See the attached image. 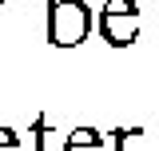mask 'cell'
<instances>
[{
	"label": "cell",
	"mask_w": 159,
	"mask_h": 151,
	"mask_svg": "<svg viewBox=\"0 0 159 151\" xmlns=\"http://www.w3.org/2000/svg\"><path fill=\"white\" fill-rule=\"evenodd\" d=\"M96 28L111 48H131L139 40V28H143L139 4L135 0H107L99 8V16H96Z\"/></svg>",
	"instance_id": "obj_2"
},
{
	"label": "cell",
	"mask_w": 159,
	"mask_h": 151,
	"mask_svg": "<svg viewBox=\"0 0 159 151\" xmlns=\"http://www.w3.org/2000/svg\"><path fill=\"white\" fill-rule=\"evenodd\" d=\"M0 151H24L20 147V135L12 127H0Z\"/></svg>",
	"instance_id": "obj_5"
},
{
	"label": "cell",
	"mask_w": 159,
	"mask_h": 151,
	"mask_svg": "<svg viewBox=\"0 0 159 151\" xmlns=\"http://www.w3.org/2000/svg\"><path fill=\"white\" fill-rule=\"evenodd\" d=\"M127 127H116V131H111V139H116V151H127Z\"/></svg>",
	"instance_id": "obj_6"
},
{
	"label": "cell",
	"mask_w": 159,
	"mask_h": 151,
	"mask_svg": "<svg viewBox=\"0 0 159 151\" xmlns=\"http://www.w3.org/2000/svg\"><path fill=\"white\" fill-rule=\"evenodd\" d=\"M96 28V12L88 0H48V44L52 48H80Z\"/></svg>",
	"instance_id": "obj_1"
},
{
	"label": "cell",
	"mask_w": 159,
	"mask_h": 151,
	"mask_svg": "<svg viewBox=\"0 0 159 151\" xmlns=\"http://www.w3.org/2000/svg\"><path fill=\"white\" fill-rule=\"evenodd\" d=\"M103 143H107V135L96 127H76L64 135V151H103Z\"/></svg>",
	"instance_id": "obj_4"
},
{
	"label": "cell",
	"mask_w": 159,
	"mask_h": 151,
	"mask_svg": "<svg viewBox=\"0 0 159 151\" xmlns=\"http://www.w3.org/2000/svg\"><path fill=\"white\" fill-rule=\"evenodd\" d=\"M0 8H4V0H0Z\"/></svg>",
	"instance_id": "obj_7"
},
{
	"label": "cell",
	"mask_w": 159,
	"mask_h": 151,
	"mask_svg": "<svg viewBox=\"0 0 159 151\" xmlns=\"http://www.w3.org/2000/svg\"><path fill=\"white\" fill-rule=\"evenodd\" d=\"M32 151H64V131L48 123V115L32 119Z\"/></svg>",
	"instance_id": "obj_3"
}]
</instances>
